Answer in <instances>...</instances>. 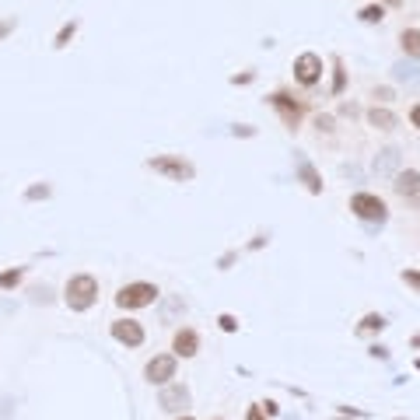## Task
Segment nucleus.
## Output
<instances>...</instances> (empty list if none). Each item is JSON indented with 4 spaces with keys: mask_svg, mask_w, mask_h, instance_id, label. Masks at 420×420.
Masks as SVG:
<instances>
[{
    "mask_svg": "<svg viewBox=\"0 0 420 420\" xmlns=\"http://www.w3.org/2000/svg\"><path fill=\"white\" fill-rule=\"evenodd\" d=\"M340 116H350V119H354V116H361V109H357L354 102H343V105H340Z\"/></svg>",
    "mask_w": 420,
    "mask_h": 420,
    "instance_id": "obj_34",
    "label": "nucleus"
},
{
    "mask_svg": "<svg viewBox=\"0 0 420 420\" xmlns=\"http://www.w3.org/2000/svg\"><path fill=\"white\" fill-rule=\"evenodd\" d=\"M210 420H225V417H210Z\"/></svg>",
    "mask_w": 420,
    "mask_h": 420,
    "instance_id": "obj_44",
    "label": "nucleus"
},
{
    "mask_svg": "<svg viewBox=\"0 0 420 420\" xmlns=\"http://www.w3.org/2000/svg\"><path fill=\"white\" fill-rule=\"evenodd\" d=\"M368 354H371V357H378V361H389V347H385V343H371V347H368Z\"/></svg>",
    "mask_w": 420,
    "mask_h": 420,
    "instance_id": "obj_30",
    "label": "nucleus"
},
{
    "mask_svg": "<svg viewBox=\"0 0 420 420\" xmlns=\"http://www.w3.org/2000/svg\"><path fill=\"white\" fill-rule=\"evenodd\" d=\"M239 260V253H225L221 260H218V270H232V263Z\"/></svg>",
    "mask_w": 420,
    "mask_h": 420,
    "instance_id": "obj_33",
    "label": "nucleus"
},
{
    "mask_svg": "<svg viewBox=\"0 0 420 420\" xmlns=\"http://www.w3.org/2000/svg\"><path fill=\"white\" fill-rule=\"evenodd\" d=\"M260 406H263V413H267V417H277V413H280V406H277L273 399H267V403H260Z\"/></svg>",
    "mask_w": 420,
    "mask_h": 420,
    "instance_id": "obj_37",
    "label": "nucleus"
},
{
    "mask_svg": "<svg viewBox=\"0 0 420 420\" xmlns=\"http://www.w3.org/2000/svg\"><path fill=\"white\" fill-rule=\"evenodd\" d=\"M291 74H294V81H298L301 88H315V84L322 81V74H326V63H322V57H319V53L305 50V53H298V57H294Z\"/></svg>",
    "mask_w": 420,
    "mask_h": 420,
    "instance_id": "obj_5",
    "label": "nucleus"
},
{
    "mask_svg": "<svg viewBox=\"0 0 420 420\" xmlns=\"http://www.w3.org/2000/svg\"><path fill=\"white\" fill-rule=\"evenodd\" d=\"M147 168L168 182H193L196 179V165L182 154H154V158H147Z\"/></svg>",
    "mask_w": 420,
    "mask_h": 420,
    "instance_id": "obj_4",
    "label": "nucleus"
},
{
    "mask_svg": "<svg viewBox=\"0 0 420 420\" xmlns=\"http://www.w3.org/2000/svg\"><path fill=\"white\" fill-rule=\"evenodd\" d=\"M179 371V357L175 354H154L147 364H144V382L147 385H168Z\"/></svg>",
    "mask_w": 420,
    "mask_h": 420,
    "instance_id": "obj_7",
    "label": "nucleus"
},
{
    "mask_svg": "<svg viewBox=\"0 0 420 420\" xmlns=\"http://www.w3.org/2000/svg\"><path fill=\"white\" fill-rule=\"evenodd\" d=\"M399 50L410 60H420V29H403L399 32Z\"/></svg>",
    "mask_w": 420,
    "mask_h": 420,
    "instance_id": "obj_16",
    "label": "nucleus"
},
{
    "mask_svg": "<svg viewBox=\"0 0 420 420\" xmlns=\"http://www.w3.org/2000/svg\"><path fill=\"white\" fill-rule=\"evenodd\" d=\"M246 420H270V417H267V413H263V406L256 403V406H249V410H246Z\"/></svg>",
    "mask_w": 420,
    "mask_h": 420,
    "instance_id": "obj_31",
    "label": "nucleus"
},
{
    "mask_svg": "<svg viewBox=\"0 0 420 420\" xmlns=\"http://www.w3.org/2000/svg\"><path fill=\"white\" fill-rule=\"evenodd\" d=\"M74 36H77V22H67V25L57 32L53 46H57V50H63V46H70V39H74Z\"/></svg>",
    "mask_w": 420,
    "mask_h": 420,
    "instance_id": "obj_22",
    "label": "nucleus"
},
{
    "mask_svg": "<svg viewBox=\"0 0 420 420\" xmlns=\"http://www.w3.org/2000/svg\"><path fill=\"white\" fill-rule=\"evenodd\" d=\"M50 196H53V186H50V182H36V186L25 189V200H29V203H36V200H50Z\"/></svg>",
    "mask_w": 420,
    "mask_h": 420,
    "instance_id": "obj_21",
    "label": "nucleus"
},
{
    "mask_svg": "<svg viewBox=\"0 0 420 420\" xmlns=\"http://www.w3.org/2000/svg\"><path fill=\"white\" fill-rule=\"evenodd\" d=\"M389 326V319L382 315V312H368V315H361V322L354 326V336H375V333H382Z\"/></svg>",
    "mask_w": 420,
    "mask_h": 420,
    "instance_id": "obj_15",
    "label": "nucleus"
},
{
    "mask_svg": "<svg viewBox=\"0 0 420 420\" xmlns=\"http://www.w3.org/2000/svg\"><path fill=\"white\" fill-rule=\"evenodd\" d=\"M29 294H32L36 305H50L53 301V287L50 284H36V287H29Z\"/></svg>",
    "mask_w": 420,
    "mask_h": 420,
    "instance_id": "obj_23",
    "label": "nucleus"
},
{
    "mask_svg": "<svg viewBox=\"0 0 420 420\" xmlns=\"http://www.w3.org/2000/svg\"><path fill=\"white\" fill-rule=\"evenodd\" d=\"M189 403H193V392H189L182 382H168V385H161V392H158V406H161L165 413H186Z\"/></svg>",
    "mask_w": 420,
    "mask_h": 420,
    "instance_id": "obj_9",
    "label": "nucleus"
},
{
    "mask_svg": "<svg viewBox=\"0 0 420 420\" xmlns=\"http://www.w3.org/2000/svg\"><path fill=\"white\" fill-rule=\"evenodd\" d=\"M417 189H420V172H417V168H399V172L392 175V193H396V196L410 200Z\"/></svg>",
    "mask_w": 420,
    "mask_h": 420,
    "instance_id": "obj_13",
    "label": "nucleus"
},
{
    "mask_svg": "<svg viewBox=\"0 0 420 420\" xmlns=\"http://www.w3.org/2000/svg\"><path fill=\"white\" fill-rule=\"evenodd\" d=\"M253 77H256V74H235V77H232V84H249Z\"/></svg>",
    "mask_w": 420,
    "mask_h": 420,
    "instance_id": "obj_38",
    "label": "nucleus"
},
{
    "mask_svg": "<svg viewBox=\"0 0 420 420\" xmlns=\"http://www.w3.org/2000/svg\"><path fill=\"white\" fill-rule=\"evenodd\" d=\"M364 119H368V126H371V130H382V133H392V130L399 126V116H396V112H389L385 105H371V109L364 112Z\"/></svg>",
    "mask_w": 420,
    "mask_h": 420,
    "instance_id": "obj_14",
    "label": "nucleus"
},
{
    "mask_svg": "<svg viewBox=\"0 0 420 420\" xmlns=\"http://www.w3.org/2000/svg\"><path fill=\"white\" fill-rule=\"evenodd\" d=\"M218 326H221L225 333H239V319H235L232 312H221V315H218Z\"/></svg>",
    "mask_w": 420,
    "mask_h": 420,
    "instance_id": "obj_28",
    "label": "nucleus"
},
{
    "mask_svg": "<svg viewBox=\"0 0 420 420\" xmlns=\"http://www.w3.org/2000/svg\"><path fill=\"white\" fill-rule=\"evenodd\" d=\"M267 102L277 109V116H280V123H284L287 130H298V123H301V116H305V102L291 98L287 91H273Z\"/></svg>",
    "mask_w": 420,
    "mask_h": 420,
    "instance_id": "obj_8",
    "label": "nucleus"
},
{
    "mask_svg": "<svg viewBox=\"0 0 420 420\" xmlns=\"http://www.w3.org/2000/svg\"><path fill=\"white\" fill-rule=\"evenodd\" d=\"M175 420H196V417H193V413H179Z\"/></svg>",
    "mask_w": 420,
    "mask_h": 420,
    "instance_id": "obj_41",
    "label": "nucleus"
},
{
    "mask_svg": "<svg viewBox=\"0 0 420 420\" xmlns=\"http://www.w3.org/2000/svg\"><path fill=\"white\" fill-rule=\"evenodd\" d=\"M161 301V287L151 284V280H130L116 291V308L119 312H140V308H151Z\"/></svg>",
    "mask_w": 420,
    "mask_h": 420,
    "instance_id": "obj_2",
    "label": "nucleus"
},
{
    "mask_svg": "<svg viewBox=\"0 0 420 420\" xmlns=\"http://www.w3.org/2000/svg\"><path fill=\"white\" fill-rule=\"evenodd\" d=\"M267 242H270V235H263V232H260V235H256V239H253V242H249V249H253V253H256V249H263V246H267Z\"/></svg>",
    "mask_w": 420,
    "mask_h": 420,
    "instance_id": "obj_36",
    "label": "nucleus"
},
{
    "mask_svg": "<svg viewBox=\"0 0 420 420\" xmlns=\"http://www.w3.org/2000/svg\"><path fill=\"white\" fill-rule=\"evenodd\" d=\"M15 29H18V18H15V15H8V18H0V43H4V39H8V36H11Z\"/></svg>",
    "mask_w": 420,
    "mask_h": 420,
    "instance_id": "obj_29",
    "label": "nucleus"
},
{
    "mask_svg": "<svg viewBox=\"0 0 420 420\" xmlns=\"http://www.w3.org/2000/svg\"><path fill=\"white\" fill-rule=\"evenodd\" d=\"M232 133H235V137H256V126L242 123V126H232Z\"/></svg>",
    "mask_w": 420,
    "mask_h": 420,
    "instance_id": "obj_32",
    "label": "nucleus"
},
{
    "mask_svg": "<svg viewBox=\"0 0 420 420\" xmlns=\"http://www.w3.org/2000/svg\"><path fill=\"white\" fill-rule=\"evenodd\" d=\"M312 123H315V130H319V133H333V130H336V119H333L329 112H319Z\"/></svg>",
    "mask_w": 420,
    "mask_h": 420,
    "instance_id": "obj_25",
    "label": "nucleus"
},
{
    "mask_svg": "<svg viewBox=\"0 0 420 420\" xmlns=\"http://www.w3.org/2000/svg\"><path fill=\"white\" fill-rule=\"evenodd\" d=\"M175 312H182V315H186V301H182V298H168V305H165V315H161V319H165V322H172V315H175Z\"/></svg>",
    "mask_w": 420,
    "mask_h": 420,
    "instance_id": "obj_27",
    "label": "nucleus"
},
{
    "mask_svg": "<svg viewBox=\"0 0 420 420\" xmlns=\"http://www.w3.org/2000/svg\"><path fill=\"white\" fill-rule=\"evenodd\" d=\"M399 280H403L406 287H413V291L420 294V270H413V267H406V270L399 273Z\"/></svg>",
    "mask_w": 420,
    "mask_h": 420,
    "instance_id": "obj_26",
    "label": "nucleus"
},
{
    "mask_svg": "<svg viewBox=\"0 0 420 420\" xmlns=\"http://www.w3.org/2000/svg\"><path fill=\"white\" fill-rule=\"evenodd\" d=\"M399 168H403V151H399V147H382V151L375 154V161H371V172H375L378 179H392Z\"/></svg>",
    "mask_w": 420,
    "mask_h": 420,
    "instance_id": "obj_12",
    "label": "nucleus"
},
{
    "mask_svg": "<svg viewBox=\"0 0 420 420\" xmlns=\"http://www.w3.org/2000/svg\"><path fill=\"white\" fill-rule=\"evenodd\" d=\"M413 368H417V371H420V357H417V361H413Z\"/></svg>",
    "mask_w": 420,
    "mask_h": 420,
    "instance_id": "obj_43",
    "label": "nucleus"
},
{
    "mask_svg": "<svg viewBox=\"0 0 420 420\" xmlns=\"http://www.w3.org/2000/svg\"><path fill=\"white\" fill-rule=\"evenodd\" d=\"M22 280H25V267H15V270H4V273H0V287H4V291H15Z\"/></svg>",
    "mask_w": 420,
    "mask_h": 420,
    "instance_id": "obj_20",
    "label": "nucleus"
},
{
    "mask_svg": "<svg viewBox=\"0 0 420 420\" xmlns=\"http://www.w3.org/2000/svg\"><path fill=\"white\" fill-rule=\"evenodd\" d=\"M378 4H385V8H399L403 0H378Z\"/></svg>",
    "mask_w": 420,
    "mask_h": 420,
    "instance_id": "obj_40",
    "label": "nucleus"
},
{
    "mask_svg": "<svg viewBox=\"0 0 420 420\" xmlns=\"http://www.w3.org/2000/svg\"><path fill=\"white\" fill-rule=\"evenodd\" d=\"M63 305L70 308V312H91L95 305H98V277H91V273H74V277H67V284H63Z\"/></svg>",
    "mask_w": 420,
    "mask_h": 420,
    "instance_id": "obj_1",
    "label": "nucleus"
},
{
    "mask_svg": "<svg viewBox=\"0 0 420 420\" xmlns=\"http://www.w3.org/2000/svg\"><path fill=\"white\" fill-rule=\"evenodd\" d=\"M410 203H413V210H420V189H417V193L410 196Z\"/></svg>",
    "mask_w": 420,
    "mask_h": 420,
    "instance_id": "obj_39",
    "label": "nucleus"
},
{
    "mask_svg": "<svg viewBox=\"0 0 420 420\" xmlns=\"http://www.w3.org/2000/svg\"><path fill=\"white\" fill-rule=\"evenodd\" d=\"M357 22L361 25H382L385 22V4H378V0H375V4H364L357 11Z\"/></svg>",
    "mask_w": 420,
    "mask_h": 420,
    "instance_id": "obj_17",
    "label": "nucleus"
},
{
    "mask_svg": "<svg viewBox=\"0 0 420 420\" xmlns=\"http://www.w3.org/2000/svg\"><path fill=\"white\" fill-rule=\"evenodd\" d=\"M172 354L182 357V361L196 357V354H200V333H196L193 326H179V329L172 333Z\"/></svg>",
    "mask_w": 420,
    "mask_h": 420,
    "instance_id": "obj_11",
    "label": "nucleus"
},
{
    "mask_svg": "<svg viewBox=\"0 0 420 420\" xmlns=\"http://www.w3.org/2000/svg\"><path fill=\"white\" fill-rule=\"evenodd\" d=\"M294 175H298V182L312 193V196H322V189H326V182H322V172L305 158V154H294Z\"/></svg>",
    "mask_w": 420,
    "mask_h": 420,
    "instance_id": "obj_10",
    "label": "nucleus"
},
{
    "mask_svg": "<svg viewBox=\"0 0 420 420\" xmlns=\"http://www.w3.org/2000/svg\"><path fill=\"white\" fill-rule=\"evenodd\" d=\"M350 214L357 218V221H364L368 228H382L385 221H389V203L378 196V193H368V189H361V193H354L350 196Z\"/></svg>",
    "mask_w": 420,
    "mask_h": 420,
    "instance_id": "obj_3",
    "label": "nucleus"
},
{
    "mask_svg": "<svg viewBox=\"0 0 420 420\" xmlns=\"http://www.w3.org/2000/svg\"><path fill=\"white\" fill-rule=\"evenodd\" d=\"M392 77H396V81H406V84H417V81H420V63L399 60V63L392 67Z\"/></svg>",
    "mask_w": 420,
    "mask_h": 420,
    "instance_id": "obj_19",
    "label": "nucleus"
},
{
    "mask_svg": "<svg viewBox=\"0 0 420 420\" xmlns=\"http://www.w3.org/2000/svg\"><path fill=\"white\" fill-rule=\"evenodd\" d=\"M329 63H333V84H329V95L340 98V95L347 91V70H343V60H340V57H333Z\"/></svg>",
    "mask_w": 420,
    "mask_h": 420,
    "instance_id": "obj_18",
    "label": "nucleus"
},
{
    "mask_svg": "<svg viewBox=\"0 0 420 420\" xmlns=\"http://www.w3.org/2000/svg\"><path fill=\"white\" fill-rule=\"evenodd\" d=\"M413 347H420V333H417V336H413Z\"/></svg>",
    "mask_w": 420,
    "mask_h": 420,
    "instance_id": "obj_42",
    "label": "nucleus"
},
{
    "mask_svg": "<svg viewBox=\"0 0 420 420\" xmlns=\"http://www.w3.org/2000/svg\"><path fill=\"white\" fill-rule=\"evenodd\" d=\"M371 95H375V105H389V102H396V88H389V84L375 88Z\"/></svg>",
    "mask_w": 420,
    "mask_h": 420,
    "instance_id": "obj_24",
    "label": "nucleus"
},
{
    "mask_svg": "<svg viewBox=\"0 0 420 420\" xmlns=\"http://www.w3.org/2000/svg\"><path fill=\"white\" fill-rule=\"evenodd\" d=\"M410 126H413V130H420V102H417V105H410Z\"/></svg>",
    "mask_w": 420,
    "mask_h": 420,
    "instance_id": "obj_35",
    "label": "nucleus"
},
{
    "mask_svg": "<svg viewBox=\"0 0 420 420\" xmlns=\"http://www.w3.org/2000/svg\"><path fill=\"white\" fill-rule=\"evenodd\" d=\"M109 336H112L119 347H126V350H137V347H144V343H147V329H144V322H137V319H130V315L112 319Z\"/></svg>",
    "mask_w": 420,
    "mask_h": 420,
    "instance_id": "obj_6",
    "label": "nucleus"
}]
</instances>
